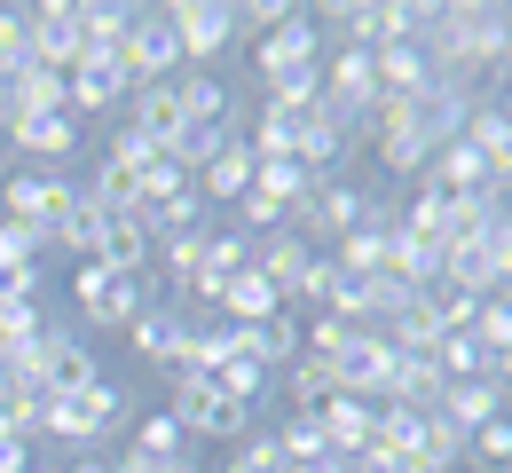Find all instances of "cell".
Returning <instances> with one entry per match:
<instances>
[{"mask_svg":"<svg viewBox=\"0 0 512 473\" xmlns=\"http://www.w3.org/2000/svg\"><path fill=\"white\" fill-rule=\"evenodd\" d=\"M505 32H512V8H497V0H449V8H434V32H426L418 48H426V64H434L442 87L481 95V79L497 64Z\"/></svg>","mask_w":512,"mask_h":473,"instance_id":"obj_1","label":"cell"},{"mask_svg":"<svg viewBox=\"0 0 512 473\" xmlns=\"http://www.w3.org/2000/svg\"><path fill=\"white\" fill-rule=\"evenodd\" d=\"M71 300H79L87 332H127L134 316L158 300V276H119L111 261H79L71 269Z\"/></svg>","mask_w":512,"mask_h":473,"instance_id":"obj_2","label":"cell"},{"mask_svg":"<svg viewBox=\"0 0 512 473\" xmlns=\"http://www.w3.org/2000/svg\"><path fill=\"white\" fill-rule=\"evenodd\" d=\"M119 426H134V395L111 387V379L71 387V395H48V418H40V434H56L71 450H87V442H103V434H119Z\"/></svg>","mask_w":512,"mask_h":473,"instance_id":"obj_3","label":"cell"},{"mask_svg":"<svg viewBox=\"0 0 512 473\" xmlns=\"http://www.w3.org/2000/svg\"><path fill=\"white\" fill-rule=\"evenodd\" d=\"M71 205H79V182H71L64 166H8L0 174V221H24L40 237H56V221H64Z\"/></svg>","mask_w":512,"mask_h":473,"instance_id":"obj_4","label":"cell"},{"mask_svg":"<svg viewBox=\"0 0 512 473\" xmlns=\"http://www.w3.org/2000/svg\"><path fill=\"white\" fill-rule=\"evenodd\" d=\"M166 24H174L182 71H213L229 48H237V0H174Z\"/></svg>","mask_w":512,"mask_h":473,"instance_id":"obj_5","label":"cell"},{"mask_svg":"<svg viewBox=\"0 0 512 473\" xmlns=\"http://www.w3.org/2000/svg\"><path fill=\"white\" fill-rule=\"evenodd\" d=\"M363 221H371V190H363V182H323V190H308L300 205H284V229L308 237V245H316V237L339 245V237H355Z\"/></svg>","mask_w":512,"mask_h":473,"instance_id":"obj_6","label":"cell"},{"mask_svg":"<svg viewBox=\"0 0 512 473\" xmlns=\"http://www.w3.org/2000/svg\"><path fill=\"white\" fill-rule=\"evenodd\" d=\"M111 64L127 87H158V79H182V48H174V24H166V8H142L127 24V40L111 48Z\"/></svg>","mask_w":512,"mask_h":473,"instance_id":"obj_7","label":"cell"},{"mask_svg":"<svg viewBox=\"0 0 512 473\" xmlns=\"http://www.w3.org/2000/svg\"><path fill=\"white\" fill-rule=\"evenodd\" d=\"M174 426L190 434V442H245L253 434V410L245 403H229L213 379H174Z\"/></svg>","mask_w":512,"mask_h":473,"instance_id":"obj_8","label":"cell"},{"mask_svg":"<svg viewBox=\"0 0 512 473\" xmlns=\"http://www.w3.org/2000/svg\"><path fill=\"white\" fill-rule=\"evenodd\" d=\"M331 371H339V395H355V403H371V410H379L386 395H394V371H402V347H394L386 332H363V324H355V339H347V355H339Z\"/></svg>","mask_w":512,"mask_h":473,"instance_id":"obj_9","label":"cell"},{"mask_svg":"<svg viewBox=\"0 0 512 473\" xmlns=\"http://www.w3.org/2000/svg\"><path fill=\"white\" fill-rule=\"evenodd\" d=\"M371 103H379V64H371V48H323V111H331L339 127H355Z\"/></svg>","mask_w":512,"mask_h":473,"instance_id":"obj_10","label":"cell"},{"mask_svg":"<svg viewBox=\"0 0 512 473\" xmlns=\"http://www.w3.org/2000/svg\"><path fill=\"white\" fill-rule=\"evenodd\" d=\"M323 64V32H316V16L300 8L292 24H276L268 40H253V79L260 87H276V79H292V71H316Z\"/></svg>","mask_w":512,"mask_h":473,"instance_id":"obj_11","label":"cell"},{"mask_svg":"<svg viewBox=\"0 0 512 473\" xmlns=\"http://www.w3.org/2000/svg\"><path fill=\"white\" fill-rule=\"evenodd\" d=\"M119 127H134V135L150 142L158 158H174V142L190 135V119H182V79H158V87H134L127 111H119Z\"/></svg>","mask_w":512,"mask_h":473,"instance_id":"obj_12","label":"cell"},{"mask_svg":"<svg viewBox=\"0 0 512 473\" xmlns=\"http://www.w3.org/2000/svg\"><path fill=\"white\" fill-rule=\"evenodd\" d=\"M190 324H197L190 308H174V300H150V308L127 324V347L142 355V363H158V371L174 379V371H182V339H190Z\"/></svg>","mask_w":512,"mask_h":473,"instance_id":"obj_13","label":"cell"},{"mask_svg":"<svg viewBox=\"0 0 512 473\" xmlns=\"http://www.w3.org/2000/svg\"><path fill=\"white\" fill-rule=\"evenodd\" d=\"M32 16V64H48V71H79L87 64V40H79V8L71 0H40V8H24Z\"/></svg>","mask_w":512,"mask_h":473,"instance_id":"obj_14","label":"cell"},{"mask_svg":"<svg viewBox=\"0 0 512 473\" xmlns=\"http://www.w3.org/2000/svg\"><path fill=\"white\" fill-rule=\"evenodd\" d=\"M8 158H24V166H71V158H79V119H71V111L8 119Z\"/></svg>","mask_w":512,"mask_h":473,"instance_id":"obj_15","label":"cell"},{"mask_svg":"<svg viewBox=\"0 0 512 473\" xmlns=\"http://www.w3.org/2000/svg\"><path fill=\"white\" fill-rule=\"evenodd\" d=\"M32 379H40L48 395H71V387H95V379H103V363H95V347H87V339H71V332L48 324V332H40V371H32Z\"/></svg>","mask_w":512,"mask_h":473,"instance_id":"obj_16","label":"cell"},{"mask_svg":"<svg viewBox=\"0 0 512 473\" xmlns=\"http://www.w3.org/2000/svg\"><path fill=\"white\" fill-rule=\"evenodd\" d=\"M127 79H119V64H111V56H103V64H79L64 79V111L71 119H119V111H127Z\"/></svg>","mask_w":512,"mask_h":473,"instance_id":"obj_17","label":"cell"},{"mask_svg":"<svg viewBox=\"0 0 512 473\" xmlns=\"http://www.w3.org/2000/svg\"><path fill=\"white\" fill-rule=\"evenodd\" d=\"M308 261H316V245H308V237H292V229L253 237V276H268V284H276V300H284V308L300 300V276H308Z\"/></svg>","mask_w":512,"mask_h":473,"instance_id":"obj_18","label":"cell"},{"mask_svg":"<svg viewBox=\"0 0 512 473\" xmlns=\"http://www.w3.org/2000/svg\"><path fill=\"white\" fill-rule=\"evenodd\" d=\"M323 418V442H331V458H371V434H379V410L371 403H355V395H331V403L316 410Z\"/></svg>","mask_w":512,"mask_h":473,"instance_id":"obj_19","label":"cell"},{"mask_svg":"<svg viewBox=\"0 0 512 473\" xmlns=\"http://www.w3.org/2000/svg\"><path fill=\"white\" fill-rule=\"evenodd\" d=\"M371 64H379V95H394V103H418L434 87V64L418 40H386V48H371Z\"/></svg>","mask_w":512,"mask_h":473,"instance_id":"obj_20","label":"cell"},{"mask_svg":"<svg viewBox=\"0 0 512 473\" xmlns=\"http://www.w3.org/2000/svg\"><path fill=\"white\" fill-rule=\"evenodd\" d=\"M245 355H253L260 371H292V363L308 355V324L284 308V316H268V324H253V332H245Z\"/></svg>","mask_w":512,"mask_h":473,"instance_id":"obj_21","label":"cell"},{"mask_svg":"<svg viewBox=\"0 0 512 473\" xmlns=\"http://www.w3.org/2000/svg\"><path fill=\"white\" fill-rule=\"evenodd\" d=\"M142 229H150V245H166V237H197V229H213V205L197 198V182H190V190H174V198L142 205Z\"/></svg>","mask_w":512,"mask_h":473,"instance_id":"obj_22","label":"cell"},{"mask_svg":"<svg viewBox=\"0 0 512 473\" xmlns=\"http://www.w3.org/2000/svg\"><path fill=\"white\" fill-rule=\"evenodd\" d=\"M182 119L190 127H213V119H245V95L213 71H182Z\"/></svg>","mask_w":512,"mask_h":473,"instance_id":"obj_23","label":"cell"},{"mask_svg":"<svg viewBox=\"0 0 512 473\" xmlns=\"http://www.w3.org/2000/svg\"><path fill=\"white\" fill-rule=\"evenodd\" d=\"M505 410H512V395L497 379H457V387H442V418H457L465 434L489 426V418H505Z\"/></svg>","mask_w":512,"mask_h":473,"instance_id":"obj_24","label":"cell"},{"mask_svg":"<svg viewBox=\"0 0 512 473\" xmlns=\"http://www.w3.org/2000/svg\"><path fill=\"white\" fill-rule=\"evenodd\" d=\"M190 182H197V198H205V205H237L245 190H253V150L229 142V150H221L205 174H190Z\"/></svg>","mask_w":512,"mask_h":473,"instance_id":"obj_25","label":"cell"},{"mask_svg":"<svg viewBox=\"0 0 512 473\" xmlns=\"http://www.w3.org/2000/svg\"><path fill=\"white\" fill-rule=\"evenodd\" d=\"M40 111H64V71L24 64L8 79V119H40Z\"/></svg>","mask_w":512,"mask_h":473,"instance_id":"obj_26","label":"cell"},{"mask_svg":"<svg viewBox=\"0 0 512 473\" xmlns=\"http://www.w3.org/2000/svg\"><path fill=\"white\" fill-rule=\"evenodd\" d=\"M103 221H111V213H103V205H71L64 221H56V237H48V253H71V261H103Z\"/></svg>","mask_w":512,"mask_h":473,"instance_id":"obj_27","label":"cell"},{"mask_svg":"<svg viewBox=\"0 0 512 473\" xmlns=\"http://www.w3.org/2000/svg\"><path fill=\"white\" fill-rule=\"evenodd\" d=\"M442 363L434 355H402V371H394V395L386 403H402V410H442Z\"/></svg>","mask_w":512,"mask_h":473,"instance_id":"obj_28","label":"cell"},{"mask_svg":"<svg viewBox=\"0 0 512 473\" xmlns=\"http://www.w3.org/2000/svg\"><path fill=\"white\" fill-rule=\"evenodd\" d=\"M276 450H284V473L323 466V458H331V442H323V418H316V410H292V418L276 426Z\"/></svg>","mask_w":512,"mask_h":473,"instance_id":"obj_29","label":"cell"},{"mask_svg":"<svg viewBox=\"0 0 512 473\" xmlns=\"http://www.w3.org/2000/svg\"><path fill=\"white\" fill-rule=\"evenodd\" d=\"M434 363H442L449 387H457V379H489V371H497V355H489L473 332H442V339H434Z\"/></svg>","mask_w":512,"mask_h":473,"instance_id":"obj_30","label":"cell"},{"mask_svg":"<svg viewBox=\"0 0 512 473\" xmlns=\"http://www.w3.org/2000/svg\"><path fill=\"white\" fill-rule=\"evenodd\" d=\"M465 442H473V434H465L457 418L426 410V426H418V458H426L434 473H457V466H465Z\"/></svg>","mask_w":512,"mask_h":473,"instance_id":"obj_31","label":"cell"},{"mask_svg":"<svg viewBox=\"0 0 512 473\" xmlns=\"http://www.w3.org/2000/svg\"><path fill=\"white\" fill-rule=\"evenodd\" d=\"M127 450H142V458H190V434L174 426V410H134Z\"/></svg>","mask_w":512,"mask_h":473,"instance_id":"obj_32","label":"cell"},{"mask_svg":"<svg viewBox=\"0 0 512 473\" xmlns=\"http://www.w3.org/2000/svg\"><path fill=\"white\" fill-rule=\"evenodd\" d=\"M379 150V174L386 182H426V166H434V150H426V135L410 127V135H386V142H371Z\"/></svg>","mask_w":512,"mask_h":473,"instance_id":"obj_33","label":"cell"},{"mask_svg":"<svg viewBox=\"0 0 512 473\" xmlns=\"http://www.w3.org/2000/svg\"><path fill=\"white\" fill-rule=\"evenodd\" d=\"M284 395H292V410H323L331 395H339V371L316 363V355H300V363L284 371Z\"/></svg>","mask_w":512,"mask_h":473,"instance_id":"obj_34","label":"cell"},{"mask_svg":"<svg viewBox=\"0 0 512 473\" xmlns=\"http://www.w3.org/2000/svg\"><path fill=\"white\" fill-rule=\"evenodd\" d=\"M465 466H473V473H512V410H505V418H489V426H473Z\"/></svg>","mask_w":512,"mask_h":473,"instance_id":"obj_35","label":"cell"},{"mask_svg":"<svg viewBox=\"0 0 512 473\" xmlns=\"http://www.w3.org/2000/svg\"><path fill=\"white\" fill-rule=\"evenodd\" d=\"M442 0H379V48L386 40H426Z\"/></svg>","mask_w":512,"mask_h":473,"instance_id":"obj_36","label":"cell"},{"mask_svg":"<svg viewBox=\"0 0 512 473\" xmlns=\"http://www.w3.org/2000/svg\"><path fill=\"white\" fill-rule=\"evenodd\" d=\"M32 64V16L24 8H0V87Z\"/></svg>","mask_w":512,"mask_h":473,"instance_id":"obj_37","label":"cell"},{"mask_svg":"<svg viewBox=\"0 0 512 473\" xmlns=\"http://www.w3.org/2000/svg\"><path fill=\"white\" fill-rule=\"evenodd\" d=\"M426 308H434V324H442V332H473V316H481V300H473V292H457V284H434V292H426Z\"/></svg>","mask_w":512,"mask_h":473,"instance_id":"obj_38","label":"cell"},{"mask_svg":"<svg viewBox=\"0 0 512 473\" xmlns=\"http://www.w3.org/2000/svg\"><path fill=\"white\" fill-rule=\"evenodd\" d=\"M229 458L245 473H284V450H276V426H253L245 442H229Z\"/></svg>","mask_w":512,"mask_h":473,"instance_id":"obj_39","label":"cell"},{"mask_svg":"<svg viewBox=\"0 0 512 473\" xmlns=\"http://www.w3.org/2000/svg\"><path fill=\"white\" fill-rule=\"evenodd\" d=\"M300 324H308V355H316V363H339V355H347V339H355L347 316H300Z\"/></svg>","mask_w":512,"mask_h":473,"instance_id":"obj_40","label":"cell"},{"mask_svg":"<svg viewBox=\"0 0 512 473\" xmlns=\"http://www.w3.org/2000/svg\"><path fill=\"white\" fill-rule=\"evenodd\" d=\"M40 253H48V237H40V229H24V221H0V276L24 269V261H40Z\"/></svg>","mask_w":512,"mask_h":473,"instance_id":"obj_41","label":"cell"},{"mask_svg":"<svg viewBox=\"0 0 512 473\" xmlns=\"http://www.w3.org/2000/svg\"><path fill=\"white\" fill-rule=\"evenodd\" d=\"M40 292H48V269H40V261H24V269L0 276V300H24V308H40Z\"/></svg>","mask_w":512,"mask_h":473,"instance_id":"obj_42","label":"cell"},{"mask_svg":"<svg viewBox=\"0 0 512 473\" xmlns=\"http://www.w3.org/2000/svg\"><path fill=\"white\" fill-rule=\"evenodd\" d=\"M64 473H111V458H71Z\"/></svg>","mask_w":512,"mask_h":473,"instance_id":"obj_43","label":"cell"},{"mask_svg":"<svg viewBox=\"0 0 512 473\" xmlns=\"http://www.w3.org/2000/svg\"><path fill=\"white\" fill-rule=\"evenodd\" d=\"M8 166H16V158H8V119H0V174H8Z\"/></svg>","mask_w":512,"mask_h":473,"instance_id":"obj_44","label":"cell"},{"mask_svg":"<svg viewBox=\"0 0 512 473\" xmlns=\"http://www.w3.org/2000/svg\"><path fill=\"white\" fill-rule=\"evenodd\" d=\"M0 371H8V355H0Z\"/></svg>","mask_w":512,"mask_h":473,"instance_id":"obj_45","label":"cell"},{"mask_svg":"<svg viewBox=\"0 0 512 473\" xmlns=\"http://www.w3.org/2000/svg\"><path fill=\"white\" fill-rule=\"evenodd\" d=\"M32 473H40V466H32Z\"/></svg>","mask_w":512,"mask_h":473,"instance_id":"obj_46","label":"cell"}]
</instances>
